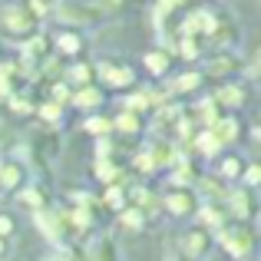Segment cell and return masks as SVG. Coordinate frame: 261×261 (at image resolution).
I'll return each instance as SVG.
<instances>
[{"mask_svg":"<svg viewBox=\"0 0 261 261\" xmlns=\"http://www.w3.org/2000/svg\"><path fill=\"white\" fill-rule=\"evenodd\" d=\"M225 248L231 251V255H245V251L251 248V235L248 231H228V235H225Z\"/></svg>","mask_w":261,"mask_h":261,"instance_id":"cell-1","label":"cell"},{"mask_svg":"<svg viewBox=\"0 0 261 261\" xmlns=\"http://www.w3.org/2000/svg\"><path fill=\"white\" fill-rule=\"evenodd\" d=\"M4 20H7V27H10V30H27V27H30V23H27V17H23L20 10H7Z\"/></svg>","mask_w":261,"mask_h":261,"instance_id":"cell-2","label":"cell"},{"mask_svg":"<svg viewBox=\"0 0 261 261\" xmlns=\"http://www.w3.org/2000/svg\"><path fill=\"white\" fill-rule=\"evenodd\" d=\"M235 133H238L235 122H218V126H215V139H231Z\"/></svg>","mask_w":261,"mask_h":261,"instance_id":"cell-3","label":"cell"},{"mask_svg":"<svg viewBox=\"0 0 261 261\" xmlns=\"http://www.w3.org/2000/svg\"><path fill=\"white\" fill-rule=\"evenodd\" d=\"M106 76H109V83L122 86V83H129V80H133V73H129V70H106Z\"/></svg>","mask_w":261,"mask_h":261,"instance_id":"cell-4","label":"cell"},{"mask_svg":"<svg viewBox=\"0 0 261 261\" xmlns=\"http://www.w3.org/2000/svg\"><path fill=\"white\" fill-rule=\"evenodd\" d=\"M169 208H172V212H189L192 208L189 195H172V198H169Z\"/></svg>","mask_w":261,"mask_h":261,"instance_id":"cell-5","label":"cell"},{"mask_svg":"<svg viewBox=\"0 0 261 261\" xmlns=\"http://www.w3.org/2000/svg\"><path fill=\"white\" fill-rule=\"evenodd\" d=\"M146 63H149V70H152V73H162V70H166V57H162V53H149Z\"/></svg>","mask_w":261,"mask_h":261,"instance_id":"cell-6","label":"cell"},{"mask_svg":"<svg viewBox=\"0 0 261 261\" xmlns=\"http://www.w3.org/2000/svg\"><path fill=\"white\" fill-rule=\"evenodd\" d=\"M76 102H80V106H96V102H99V96H96V89H83V93L76 96Z\"/></svg>","mask_w":261,"mask_h":261,"instance_id":"cell-7","label":"cell"},{"mask_svg":"<svg viewBox=\"0 0 261 261\" xmlns=\"http://www.w3.org/2000/svg\"><path fill=\"white\" fill-rule=\"evenodd\" d=\"M198 146H202L205 152H215V149H218V139H215V136H202V139H198Z\"/></svg>","mask_w":261,"mask_h":261,"instance_id":"cell-8","label":"cell"},{"mask_svg":"<svg viewBox=\"0 0 261 261\" xmlns=\"http://www.w3.org/2000/svg\"><path fill=\"white\" fill-rule=\"evenodd\" d=\"M231 205H235L238 215H248V198H245V195H235V198H231Z\"/></svg>","mask_w":261,"mask_h":261,"instance_id":"cell-9","label":"cell"},{"mask_svg":"<svg viewBox=\"0 0 261 261\" xmlns=\"http://www.w3.org/2000/svg\"><path fill=\"white\" fill-rule=\"evenodd\" d=\"M218 99H222V102H238V99H242V93H238V89H222Z\"/></svg>","mask_w":261,"mask_h":261,"instance_id":"cell-10","label":"cell"},{"mask_svg":"<svg viewBox=\"0 0 261 261\" xmlns=\"http://www.w3.org/2000/svg\"><path fill=\"white\" fill-rule=\"evenodd\" d=\"M122 222H126V228H139V212H126Z\"/></svg>","mask_w":261,"mask_h":261,"instance_id":"cell-11","label":"cell"},{"mask_svg":"<svg viewBox=\"0 0 261 261\" xmlns=\"http://www.w3.org/2000/svg\"><path fill=\"white\" fill-rule=\"evenodd\" d=\"M73 80H76V83H86V80H89V70H86V66H76V70H73Z\"/></svg>","mask_w":261,"mask_h":261,"instance_id":"cell-12","label":"cell"},{"mask_svg":"<svg viewBox=\"0 0 261 261\" xmlns=\"http://www.w3.org/2000/svg\"><path fill=\"white\" fill-rule=\"evenodd\" d=\"M195 83H198V76H195V73H189L185 80H178V89H192Z\"/></svg>","mask_w":261,"mask_h":261,"instance_id":"cell-13","label":"cell"},{"mask_svg":"<svg viewBox=\"0 0 261 261\" xmlns=\"http://www.w3.org/2000/svg\"><path fill=\"white\" fill-rule=\"evenodd\" d=\"M109 129V122H102V119H93L89 122V133H106Z\"/></svg>","mask_w":261,"mask_h":261,"instance_id":"cell-14","label":"cell"},{"mask_svg":"<svg viewBox=\"0 0 261 261\" xmlns=\"http://www.w3.org/2000/svg\"><path fill=\"white\" fill-rule=\"evenodd\" d=\"M60 46H63V50H76V37H63V40H60Z\"/></svg>","mask_w":261,"mask_h":261,"instance_id":"cell-15","label":"cell"},{"mask_svg":"<svg viewBox=\"0 0 261 261\" xmlns=\"http://www.w3.org/2000/svg\"><path fill=\"white\" fill-rule=\"evenodd\" d=\"M17 182V169H4V185H13Z\"/></svg>","mask_w":261,"mask_h":261,"instance_id":"cell-16","label":"cell"},{"mask_svg":"<svg viewBox=\"0 0 261 261\" xmlns=\"http://www.w3.org/2000/svg\"><path fill=\"white\" fill-rule=\"evenodd\" d=\"M119 126H122V129H129V133H133V129H136V119H133V116H122V119H119Z\"/></svg>","mask_w":261,"mask_h":261,"instance_id":"cell-17","label":"cell"},{"mask_svg":"<svg viewBox=\"0 0 261 261\" xmlns=\"http://www.w3.org/2000/svg\"><path fill=\"white\" fill-rule=\"evenodd\" d=\"M106 202H109V205H119V202H122V198H119V189H113V192H109V195H106Z\"/></svg>","mask_w":261,"mask_h":261,"instance_id":"cell-18","label":"cell"},{"mask_svg":"<svg viewBox=\"0 0 261 261\" xmlns=\"http://www.w3.org/2000/svg\"><path fill=\"white\" fill-rule=\"evenodd\" d=\"M10 228H13V225H10V218H4V215H0V235H7Z\"/></svg>","mask_w":261,"mask_h":261,"instance_id":"cell-19","label":"cell"},{"mask_svg":"<svg viewBox=\"0 0 261 261\" xmlns=\"http://www.w3.org/2000/svg\"><path fill=\"white\" fill-rule=\"evenodd\" d=\"M57 113H60L57 106H43V116H46V119H53V116H57Z\"/></svg>","mask_w":261,"mask_h":261,"instance_id":"cell-20","label":"cell"},{"mask_svg":"<svg viewBox=\"0 0 261 261\" xmlns=\"http://www.w3.org/2000/svg\"><path fill=\"white\" fill-rule=\"evenodd\" d=\"M0 251H4V245H0Z\"/></svg>","mask_w":261,"mask_h":261,"instance_id":"cell-21","label":"cell"}]
</instances>
